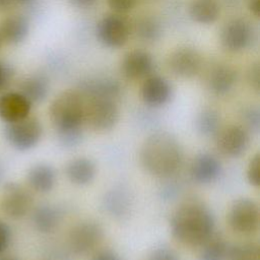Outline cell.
Listing matches in <instances>:
<instances>
[{
	"instance_id": "obj_1",
	"label": "cell",
	"mask_w": 260,
	"mask_h": 260,
	"mask_svg": "<svg viewBox=\"0 0 260 260\" xmlns=\"http://www.w3.org/2000/svg\"><path fill=\"white\" fill-rule=\"evenodd\" d=\"M214 217L203 202L189 200L181 204L171 220L174 238L188 246H202L213 236Z\"/></svg>"
},
{
	"instance_id": "obj_2",
	"label": "cell",
	"mask_w": 260,
	"mask_h": 260,
	"mask_svg": "<svg viewBox=\"0 0 260 260\" xmlns=\"http://www.w3.org/2000/svg\"><path fill=\"white\" fill-rule=\"evenodd\" d=\"M140 162L151 175L169 177L175 174L183 161V148L178 139L167 132L148 136L140 148Z\"/></svg>"
},
{
	"instance_id": "obj_3",
	"label": "cell",
	"mask_w": 260,
	"mask_h": 260,
	"mask_svg": "<svg viewBox=\"0 0 260 260\" xmlns=\"http://www.w3.org/2000/svg\"><path fill=\"white\" fill-rule=\"evenodd\" d=\"M85 102L79 91L66 90L50 106V118L58 134L82 130Z\"/></svg>"
},
{
	"instance_id": "obj_4",
	"label": "cell",
	"mask_w": 260,
	"mask_h": 260,
	"mask_svg": "<svg viewBox=\"0 0 260 260\" xmlns=\"http://www.w3.org/2000/svg\"><path fill=\"white\" fill-rule=\"evenodd\" d=\"M42 124L35 117H26L17 122L8 123L4 128L6 141L19 151L34 148L42 136Z\"/></svg>"
},
{
	"instance_id": "obj_5",
	"label": "cell",
	"mask_w": 260,
	"mask_h": 260,
	"mask_svg": "<svg viewBox=\"0 0 260 260\" xmlns=\"http://www.w3.org/2000/svg\"><path fill=\"white\" fill-rule=\"evenodd\" d=\"M84 99V98H83ZM84 123L96 131L112 129L119 119L117 101L111 99H84Z\"/></svg>"
},
{
	"instance_id": "obj_6",
	"label": "cell",
	"mask_w": 260,
	"mask_h": 260,
	"mask_svg": "<svg viewBox=\"0 0 260 260\" xmlns=\"http://www.w3.org/2000/svg\"><path fill=\"white\" fill-rule=\"evenodd\" d=\"M259 206L249 198L236 200L228 214V221L231 229L240 235H252L259 226Z\"/></svg>"
},
{
	"instance_id": "obj_7",
	"label": "cell",
	"mask_w": 260,
	"mask_h": 260,
	"mask_svg": "<svg viewBox=\"0 0 260 260\" xmlns=\"http://www.w3.org/2000/svg\"><path fill=\"white\" fill-rule=\"evenodd\" d=\"M34 197L29 190L16 182L6 183L3 187L1 207L5 215L11 219L24 217L32 208Z\"/></svg>"
},
{
	"instance_id": "obj_8",
	"label": "cell",
	"mask_w": 260,
	"mask_h": 260,
	"mask_svg": "<svg viewBox=\"0 0 260 260\" xmlns=\"http://www.w3.org/2000/svg\"><path fill=\"white\" fill-rule=\"evenodd\" d=\"M103 236L104 232L99 223L91 220L81 221L70 231L68 247L75 255H86L100 245Z\"/></svg>"
},
{
	"instance_id": "obj_9",
	"label": "cell",
	"mask_w": 260,
	"mask_h": 260,
	"mask_svg": "<svg viewBox=\"0 0 260 260\" xmlns=\"http://www.w3.org/2000/svg\"><path fill=\"white\" fill-rule=\"evenodd\" d=\"M95 32L103 45L109 48H119L127 43L130 36V26L122 16L109 14L98 22Z\"/></svg>"
},
{
	"instance_id": "obj_10",
	"label": "cell",
	"mask_w": 260,
	"mask_h": 260,
	"mask_svg": "<svg viewBox=\"0 0 260 260\" xmlns=\"http://www.w3.org/2000/svg\"><path fill=\"white\" fill-rule=\"evenodd\" d=\"M254 37L251 23L244 18H234L220 31L221 46L229 52H240L248 48Z\"/></svg>"
},
{
	"instance_id": "obj_11",
	"label": "cell",
	"mask_w": 260,
	"mask_h": 260,
	"mask_svg": "<svg viewBox=\"0 0 260 260\" xmlns=\"http://www.w3.org/2000/svg\"><path fill=\"white\" fill-rule=\"evenodd\" d=\"M249 131L240 125H230L216 134L218 150L228 156H239L248 147Z\"/></svg>"
},
{
	"instance_id": "obj_12",
	"label": "cell",
	"mask_w": 260,
	"mask_h": 260,
	"mask_svg": "<svg viewBox=\"0 0 260 260\" xmlns=\"http://www.w3.org/2000/svg\"><path fill=\"white\" fill-rule=\"evenodd\" d=\"M168 65L175 75L189 78L199 72L202 60L199 52L194 48L180 47L171 53Z\"/></svg>"
},
{
	"instance_id": "obj_13",
	"label": "cell",
	"mask_w": 260,
	"mask_h": 260,
	"mask_svg": "<svg viewBox=\"0 0 260 260\" xmlns=\"http://www.w3.org/2000/svg\"><path fill=\"white\" fill-rule=\"evenodd\" d=\"M30 109L31 104L19 91H9L0 95V119L6 124L28 117Z\"/></svg>"
},
{
	"instance_id": "obj_14",
	"label": "cell",
	"mask_w": 260,
	"mask_h": 260,
	"mask_svg": "<svg viewBox=\"0 0 260 260\" xmlns=\"http://www.w3.org/2000/svg\"><path fill=\"white\" fill-rule=\"evenodd\" d=\"M172 95L170 82L158 75H149L144 80L141 87V98L143 102L152 108L166 105Z\"/></svg>"
},
{
	"instance_id": "obj_15",
	"label": "cell",
	"mask_w": 260,
	"mask_h": 260,
	"mask_svg": "<svg viewBox=\"0 0 260 260\" xmlns=\"http://www.w3.org/2000/svg\"><path fill=\"white\" fill-rule=\"evenodd\" d=\"M154 67L152 56L142 50H134L127 53L122 62L124 75L131 79H138L150 75Z\"/></svg>"
},
{
	"instance_id": "obj_16",
	"label": "cell",
	"mask_w": 260,
	"mask_h": 260,
	"mask_svg": "<svg viewBox=\"0 0 260 260\" xmlns=\"http://www.w3.org/2000/svg\"><path fill=\"white\" fill-rule=\"evenodd\" d=\"M221 172L220 161L210 153H200L194 157L190 174L198 184H209L214 182Z\"/></svg>"
},
{
	"instance_id": "obj_17",
	"label": "cell",
	"mask_w": 260,
	"mask_h": 260,
	"mask_svg": "<svg viewBox=\"0 0 260 260\" xmlns=\"http://www.w3.org/2000/svg\"><path fill=\"white\" fill-rule=\"evenodd\" d=\"M121 93V87L117 80L110 77H95L84 81L80 94L84 99H111L117 101Z\"/></svg>"
},
{
	"instance_id": "obj_18",
	"label": "cell",
	"mask_w": 260,
	"mask_h": 260,
	"mask_svg": "<svg viewBox=\"0 0 260 260\" xmlns=\"http://www.w3.org/2000/svg\"><path fill=\"white\" fill-rule=\"evenodd\" d=\"M62 220V212L59 207L43 203L36 206L31 211V222L34 228L42 233H53L60 224Z\"/></svg>"
},
{
	"instance_id": "obj_19",
	"label": "cell",
	"mask_w": 260,
	"mask_h": 260,
	"mask_svg": "<svg viewBox=\"0 0 260 260\" xmlns=\"http://www.w3.org/2000/svg\"><path fill=\"white\" fill-rule=\"evenodd\" d=\"M29 31V22L23 15L12 14L0 22V39L9 45H17L25 40Z\"/></svg>"
},
{
	"instance_id": "obj_20",
	"label": "cell",
	"mask_w": 260,
	"mask_h": 260,
	"mask_svg": "<svg viewBox=\"0 0 260 260\" xmlns=\"http://www.w3.org/2000/svg\"><path fill=\"white\" fill-rule=\"evenodd\" d=\"M103 208L114 218H124L129 214L131 208L129 192L123 187H115L109 190L103 198Z\"/></svg>"
},
{
	"instance_id": "obj_21",
	"label": "cell",
	"mask_w": 260,
	"mask_h": 260,
	"mask_svg": "<svg viewBox=\"0 0 260 260\" xmlns=\"http://www.w3.org/2000/svg\"><path fill=\"white\" fill-rule=\"evenodd\" d=\"M237 80L236 70L226 64L216 65L207 78L208 88L216 95H224L231 91Z\"/></svg>"
},
{
	"instance_id": "obj_22",
	"label": "cell",
	"mask_w": 260,
	"mask_h": 260,
	"mask_svg": "<svg viewBox=\"0 0 260 260\" xmlns=\"http://www.w3.org/2000/svg\"><path fill=\"white\" fill-rule=\"evenodd\" d=\"M26 181L32 190L48 193L55 185L56 173L54 168L48 164H37L28 170Z\"/></svg>"
},
{
	"instance_id": "obj_23",
	"label": "cell",
	"mask_w": 260,
	"mask_h": 260,
	"mask_svg": "<svg viewBox=\"0 0 260 260\" xmlns=\"http://www.w3.org/2000/svg\"><path fill=\"white\" fill-rule=\"evenodd\" d=\"M96 167L86 157H78L70 160L66 166V175L69 181L78 186H84L92 182L95 177Z\"/></svg>"
},
{
	"instance_id": "obj_24",
	"label": "cell",
	"mask_w": 260,
	"mask_h": 260,
	"mask_svg": "<svg viewBox=\"0 0 260 260\" xmlns=\"http://www.w3.org/2000/svg\"><path fill=\"white\" fill-rule=\"evenodd\" d=\"M49 89L48 78L40 73L25 77L19 85V92L25 96L31 105L42 103L47 98Z\"/></svg>"
},
{
	"instance_id": "obj_25",
	"label": "cell",
	"mask_w": 260,
	"mask_h": 260,
	"mask_svg": "<svg viewBox=\"0 0 260 260\" xmlns=\"http://www.w3.org/2000/svg\"><path fill=\"white\" fill-rule=\"evenodd\" d=\"M189 15L195 22L212 23L219 15L218 3L216 0H193L189 7Z\"/></svg>"
},
{
	"instance_id": "obj_26",
	"label": "cell",
	"mask_w": 260,
	"mask_h": 260,
	"mask_svg": "<svg viewBox=\"0 0 260 260\" xmlns=\"http://www.w3.org/2000/svg\"><path fill=\"white\" fill-rule=\"evenodd\" d=\"M220 118L216 111L212 109L203 110L196 119L197 131L204 137H212L219 131Z\"/></svg>"
},
{
	"instance_id": "obj_27",
	"label": "cell",
	"mask_w": 260,
	"mask_h": 260,
	"mask_svg": "<svg viewBox=\"0 0 260 260\" xmlns=\"http://www.w3.org/2000/svg\"><path fill=\"white\" fill-rule=\"evenodd\" d=\"M200 252V260H225L229 246L220 237L212 236L203 245Z\"/></svg>"
},
{
	"instance_id": "obj_28",
	"label": "cell",
	"mask_w": 260,
	"mask_h": 260,
	"mask_svg": "<svg viewBox=\"0 0 260 260\" xmlns=\"http://www.w3.org/2000/svg\"><path fill=\"white\" fill-rule=\"evenodd\" d=\"M137 36L147 42H154L158 40L162 34L160 22L152 16H144L137 20L135 25Z\"/></svg>"
},
{
	"instance_id": "obj_29",
	"label": "cell",
	"mask_w": 260,
	"mask_h": 260,
	"mask_svg": "<svg viewBox=\"0 0 260 260\" xmlns=\"http://www.w3.org/2000/svg\"><path fill=\"white\" fill-rule=\"evenodd\" d=\"M225 260H260L259 247L252 243L229 247Z\"/></svg>"
},
{
	"instance_id": "obj_30",
	"label": "cell",
	"mask_w": 260,
	"mask_h": 260,
	"mask_svg": "<svg viewBox=\"0 0 260 260\" xmlns=\"http://www.w3.org/2000/svg\"><path fill=\"white\" fill-rule=\"evenodd\" d=\"M243 119L246 124V129L249 128L253 132H258L260 128V112L256 107H250L244 111Z\"/></svg>"
},
{
	"instance_id": "obj_31",
	"label": "cell",
	"mask_w": 260,
	"mask_h": 260,
	"mask_svg": "<svg viewBox=\"0 0 260 260\" xmlns=\"http://www.w3.org/2000/svg\"><path fill=\"white\" fill-rule=\"evenodd\" d=\"M247 179L252 186L260 185V155L256 153L250 160L247 169Z\"/></svg>"
},
{
	"instance_id": "obj_32",
	"label": "cell",
	"mask_w": 260,
	"mask_h": 260,
	"mask_svg": "<svg viewBox=\"0 0 260 260\" xmlns=\"http://www.w3.org/2000/svg\"><path fill=\"white\" fill-rule=\"evenodd\" d=\"M148 260H180V258L178 254L172 249L167 247H159L150 253Z\"/></svg>"
},
{
	"instance_id": "obj_33",
	"label": "cell",
	"mask_w": 260,
	"mask_h": 260,
	"mask_svg": "<svg viewBox=\"0 0 260 260\" xmlns=\"http://www.w3.org/2000/svg\"><path fill=\"white\" fill-rule=\"evenodd\" d=\"M108 5L117 13H125L133 9L137 0H107Z\"/></svg>"
},
{
	"instance_id": "obj_34",
	"label": "cell",
	"mask_w": 260,
	"mask_h": 260,
	"mask_svg": "<svg viewBox=\"0 0 260 260\" xmlns=\"http://www.w3.org/2000/svg\"><path fill=\"white\" fill-rule=\"evenodd\" d=\"M11 240L10 228L0 220V255H2L8 248Z\"/></svg>"
},
{
	"instance_id": "obj_35",
	"label": "cell",
	"mask_w": 260,
	"mask_h": 260,
	"mask_svg": "<svg viewBox=\"0 0 260 260\" xmlns=\"http://www.w3.org/2000/svg\"><path fill=\"white\" fill-rule=\"evenodd\" d=\"M259 65L258 64H254L250 67L249 72H248V80L250 85L256 90L258 91L260 88V79H259Z\"/></svg>"
},
{
	"instance_id": "obj_36",
	"label": "cell",
	"mask_w": 260,
	"mask_h": 260,
	"mask_svg": "<svg viewBox=\"0 0 260 260\" xmlns=\"http://www.w3.org/2000/svg\"><path fill=\"white\" fill-rule=\"evenodd\" d=\"M12 75V71L9 67L0 61V91L6 87L9 83Z\"/></svg>"
},
{
	"instance_id": "obj_37",
	"label": "cell",
	"mask_w": 260,
	"mask_h": 260,
	"mask_svg": "<svg viewBox=\"0 0 260 260\" xmlns=\"http://www.w3.org/2000/svg\"><path fill=\"white\" fill-rule=\"evenodd\" d=\"M92 260H120V258L114 251L102 250L92 257Z\"/></svg>"
},
{
	"instance_id": "obj_38",
	"label": "cell",
	"mask_w": 260,
	"mask_h": 260,
	"mask_svg": "<svg viewBox=\"0 0 260 260\" xmlns=\"http://www.w3.org/2000/svg\"><path fill=\"white\" fill-rule=\"evenodd\" d=\"M248 8L253 15L259 17L260 14V0H248Z\"/></svg>"
},
{
	"instance_id": "obj_39",
	"label": "cell",
	"mask_w": 260,
	"mask_h": 260,
	"mask_svg": "<svg viewBox=\"0 0 260 260\" xmlns=\"http://www.w3.org/2000/svg\"><path fill=\"white\" fill-rule=\"evenodd\" d=\"M69 1L71 2V4L79 8L91 7L96 2V0H69Z\"/></svg>"
},
{
	"instance_id": "obj_40",
	"label": "cell",
	"mask_w": 260,
	"mask_h": 260,
	"mask_svg": "<svg viewBox=\"0 0 260 260\" xmlns=\"http://www.w3.org/2000/svg\"><path fill=\"white\" fill-rule=\"evenodd\" d=\"M15 0H0V11H4L12 6Z\"/></svg>"
},
{
	"instance_id": "obj_41",
	"label": "cell",
	"mask_w": 260,
	"mask_h": 260,
	"mask_svg": "<svg viewBox=\"0 0 260 260\" xmlns=\"http://www.w3.org/2000/svg\"><path fill=\"white\" fill-rule=\"evenodd\" d=\"M2 177H3V167H2V165L0 162V181H1Z\"/></svg>"
},
{
	"instance_id": "obj_42",
	"label": "cell",
	"mask_w": 260,
	"mask_h": 260,
	"mask_svg": "<svg viewBox=\"0 0 260 260\" xmlns=\"http://www.w3.org/2000/svg\"><path fill=\"white\" fill-rule=\"evenodd\" d=\"M0 260H15V259H13V258H2Z\"/></svg>"
},
{
	"instance_id": "obj_43",
	"label": "cell",
	"mask_w": 260,
	"mask_h": 260,
	"mask_svg": "<svg viewBox=\"0 0 260 260\" xmlns=\"http://www.w3.org/2000/svg\"><path fill=\"white\" fill-rule=\"evenodd\" d=\"M15 1H18V2H28L30 0H15Z\"/></svg>"
},
{
	"instance_id": "obj_44",
	"label": "cell",
	"mask_w": 260,
	"mask_h": 260,
	"mask_svg": "<svg viewBox=\"0 0 260 260\" xmlns=\"http://www.w3.org/2000/svg\"><path fill=\"white\" fill-rule=\"evenodd\" d=\"M1 44H2V41H1V39H0V47H1Z\"/></svg>"
}]
</instances>
